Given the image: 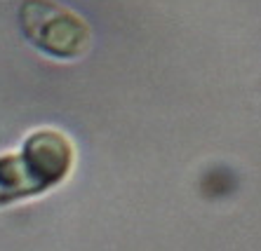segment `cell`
Returning a JSON list of instances; mask_svg holds the SVG:
<instances>
[{
  "label": "cell",
  "mask_w": 261,
  "mask_h": 251,
  "mask_svg": "<svg viewBox=\"0 0 261 251\" xmlns=\"http://www.w3.org/2000/svg\"><path fill=\"white\" fill-rule=\"evenodd\" d=\"M19 24L29 43L55 59H78L90 47V26L71 10L49 0H26L19 7Z\"/></svg>",
  "instance_id": "obj_1"
},
{
  "label": "cell",
  "mask_w": 261,
  "mask_h": 251,
  "mask_svg": "<svg viewBox=\"0 0 261 251\" xmlns=\"http://www.w3.org/2000/svg\"><path fill=\"white\" fill-rule=\"evenodd\" d=\"M19 155L43 190L64 181L73 167V146L57 129H38L29 134Z\"/></svg>",
  "instance_id": "obj_2"
}]
</instances>
